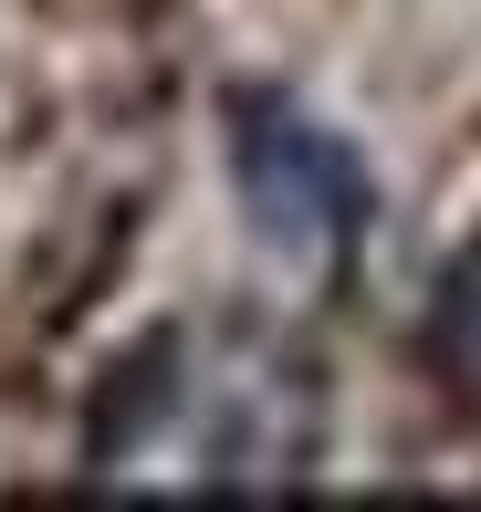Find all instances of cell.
Masks as SVG:
<instances>
[{"label": "cell", "instance_id": "2", "mask_svg": "<svg viewBox=\"0 0 481 512\" xmlns=\"http://www.w3.org/2000/svg\"><path fill=\"white\" fill-rule=\"evenodd\" d=\"M178 366H189V345H178V335H147V345L116 366V377H105V398H95V439H84V450H95V460L147 450V439L168 429V408H178Z\"/></svg>", "mask_w": 481, "mask_h": 512}, {"label": "cell", "instance_id": "3", "mask_svg": "<svg viewBox=\"0 0 481 512\" xmlns=\"http://www.w3.org/2000/svg\"><path fill=\"white\" fill-rule=\"evenodd\" d=\"M419 345H429V366H440V377L461 387V398H481V241L440 262V283H429V324H419Z\"/></svg>", "mask_w": 481, "mask_h": 512}, {"label": "cell", "instance_id": "1", "mask_svg": "<svg viewBox=\"0 0 481 512\" xmlns=\"http://www.w3.org/2000/svg\"><path fill=\"white\" fill-rule=\"evenodd\" d=\"M220 168H231L241 230L283 262L325 272L356 262L366 230H377V168L335 115H314L283 84H231L220 95Z\"/></svg>", "mask_w": 481, "mask_h": 512}]
</instances>
